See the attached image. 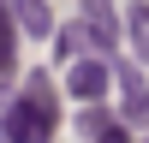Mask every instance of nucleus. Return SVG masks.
<instances>
[{"mask_svg": "<svg viewBox=\"0 0 149 143\" xmlns=\"http://www.w3.org/2000/svg\"><path fill=\"white\" fill-rule=\"evenodd\" d=\"M125 30H131V42H137V60H149V6H143V0H131Z\"/></svg>", "mask_w": 149, "mask_h": 143, "instance_id": "obj_8", "label": "nucleus"}, {"mask_svg": "<svg viewBox=\"0 0 149 143\" xmlns=\"http://www.w3.org/2000/svg\"><path fill=\"white\" fill-rule=\"evenodd\" d=\"M12 18H18L30 36H54V12H48V0H18Z\"/></svg>", "mask_w": 149, "mask_h": 143, "instance_id": "obj_6", "label": "nucleus"}, {"mask_svg": "<svg viewBox=\"0 0 149 143\" xmlns=\"http://www.w3.org/2000/svg\"><path fill=\"white\" fill-rule=\"evenodd\" d=\"M84 48H102V42H95V30H90V24H66V30H60V54L78 60Z\"/></svg>", "mask_w": 149, "mask_h": 143, "instance_id": "obj_7", "label": "nucleus"}, {"mask_svg": "<svg viewBox=\"0 0 149 143\" xmlns=\"http://www.w3.org/2000/svg\"><path fill=\"white\" fill-rule=\"evenodd\" d=\"M107 83H113V66L95 60V54H78V60H72V72H66V90L78 95V101H102Z\"/></svg>", "mask_w": 149, "mask_h": 143, "instance_id": "obj_2", "label": "nucleus"}, {"mask_svg": "<svg viewBox=\"0 0 149 143\" xmlns=\"http://www.w3.org/2000/svg\"><path fill=\"white\" fill-rule=\"evenodd\" d=\"M113 78H119V90H125L119 95V119H125V125H143L149 119V83H143V72L137 66H119Z\"/></svg>", "mask_w": 149, "mask_h": 143, "instance_id": "obj_4", "label": "nucleus"}, {"mask_svg": "<svg viewBox=\"0 0 149 143\" xmlns=\"http://www.w3.org/2000/svg\"><path fill=\"white\" fill-rule=\"evenodd\" d=\"M84 24L95 30V42L113 48L119 42V24H113V0H84Z\"/></svg>", "mask_w": 149, "mask_h": 143, "instance_id": "obj_5", "label": "nucleus"}, {"mask_svg": "<svg viewBox=\"0 0 149 143\" xmlns=\"http://www.w3.org/2000/svg\"><path fill=\"white\" fill-rule=\"evenodd\" d=\"M78 137H84V143H131V137H125V119H113L102 101H84V113H78Z\"/></svg>", "mask_w": 149, "mask_h": 143, "instance_id": "obj_3", "label": "nucleus"}, {"mask_svg": "<svg viewBox=\"0 0 149 143\" xmlns=\"http://www.w3.org/2000/svg\"><path fill=\"white\" fill-rule=\"evenodd\" d=\"M0 72H12V6H0Z\"/></svg>", "mask_w": 149, "mask_h": 143, "instance_id": "obj_9", "label": "nucleus"}, {"mask_svg": "<svg viewBox=\"0 0 149 143\" xmlns=\"http://www.w3.org/2000/svg\"><path fill=\"white\" fill-rule=\"evenodd\" d=\"M54 125H60V95L42 72H30L24 95H12L0 113V143H54Z\"/></svg>", "mask_w": 149, "mask_h": 143, "instance_id": "obj_1", "label": "nucleus"}]
</instances>
